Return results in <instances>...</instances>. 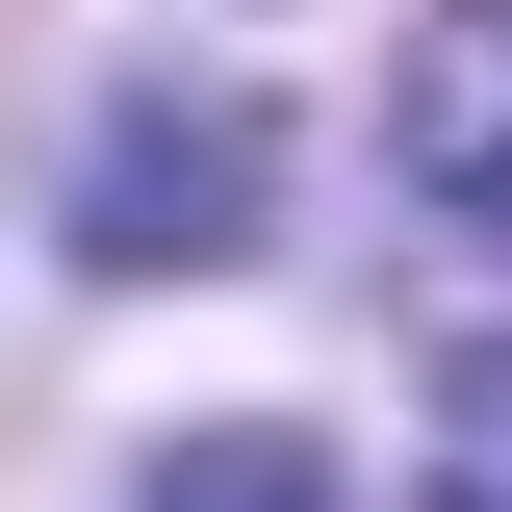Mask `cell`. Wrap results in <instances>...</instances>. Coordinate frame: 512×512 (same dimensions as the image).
Wrapping results in <instances>:
<instances>
[{"mask_svg": "<svg viewBox=\"0 0 512 512\" xmlns=\"http://www.w3.org/2000/svg\"><path fill=\"white\" fill-rule=\"evenodd\" d=\"M384 180H410V231L512 256V0H436V26H410V77H384Z\"/></svg>", "mask_w": 512, "mask_h": 512, "instance_id": "obj_2", "label": "cell"}, {"mask_svg": "<svg viewBox=\"0 0 512 512\" xmlns=\"http://www.w3.org/2000/svg\"><path fill=\"white\" fill-rule=\"evenodd\" d=\"M436 512H512V359L436 384Z\"/></svg>", "mask_w": 512, "mask_h": 512, "instance_id": "obj_4", "label": "cell"}, {"mask_svg": "<svg viewBox=\"0 0 512 512\" xmlns=\"http://www.w3.org/2000/svg\"><path fill=\"white\" fill-rule=\"evenodd\" d=\"M256 103L231 77H128L103 154H77V256H128V282H205V256H256Z\"/></svg>", "mask_w": 512, "mask_h": 512, "instance_id": "obj_1", "label": "cell"}, {"mask_svg": "<svg viewBox=\"0 0 512 512\" xmlns=\"http://www.w3.org/2000/svg\"><path fill=\"white\" fill-rule=\"evenodd\" d=\"M128 512H359V487H333V436H282V410H205V436H154Z\"/></svg>", "mask_w": 512, "mask_h": 512, "instance_id": "obj_3", "label": "cell"}]
</instances>
